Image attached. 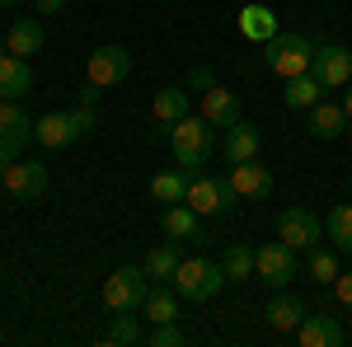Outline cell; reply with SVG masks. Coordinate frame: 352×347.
I'll use <instances>...</instances> for the list:
<instances>
[{"label":"cell","mask_w":352,"mask_h":347,"mask_svg":"<svg viewBox=\"0 0 352 347\" xmlns=\"http://www.w3.org/2000/svg\"><path fill=\"white\" fill-rule=\"evenodd\" d=\"M310 136H320V141H333V136L348 132V113H343V104H329V99H320V104L310 108Z\"/></svg>","instance_id":"obj_18"},{"label":"cell","mask_w":352,"mask_h":347,"mask_svg":"<svg viewBox=\"0 0 352 347\" xmlns=\"http://www.w3.org/2000/svg\"><path fill=\"white\" fill-rule=\"evenodd\" d=\"M14 5H19V0H0V10H14Z\"/></svg>","instance_id":"obj_37"},{"label":"cell","mask_w":352,"mask_h":347,"mask_svg":"<svg viewBox=\"0 0 352 347\" xmlns=\"http://www.w3.org/2000/svg\"><path fill=\"white\" fill-rule=\"evenodd\" d=\"M230 188L240 192V202L249 197V202H258V197H272V169L268 164H254V160H244V164H230Z\"/></svg>","instance_id":"obj_13"},{"label":"cell","mask_w":352,"mask_h":347,"mask_svg":"<svg viewBox=\"0 0 352 347\" xmlns=\"http://www.w3.org/2000/svg\"><path fill=\"white\" fill-rule=\"evenodd\" d=\"M169 150H174V164L184 169V174H197L207 155L217 150V141H212V122L207 117H179L174 127H169Z\"/></svg>","instance_id":"obj_1"},{"label":"cell","mask_w":352,"mask_h":347,"mask_svg":"<svg viewBox=\"0 0 352 347\" xmlns=\"http://www.w3.org/2000/svg\"><path fill=\"white\" fill-rule=\"evenodd\" d=\"M320 230H324V221H315V212H305V207H282L277 216V240L292 249H315Z\"/></svg>","instance_id":"obj_9"},{"label":"cell","mask_w":352,"mask_h":347,"mask_svg":"<svg viewBox=\"0 0 352 347\" xmlns=\"http://www.w3.org/2000/svg\"><path fill=\"white\" fill-rule=\"evenodd\" d=\"M263 61H268V71L277 80H296L315 66V43L305 33H272L263 43Z\"/></svg>","instance_id":"obj_2"},{"label":"cell","mask_w":352,"mask_h":347,"mask_svg":"<svg viewBox=\"0 0 352 347\" xmlns=\"http://www.w3.org/2000/svg\"><path fill=\"white\" fill-rule=\"evenodd\" d=\"M141 310H146V320H155V324L179 320V291H174V287H151Z\"/></svg>","instance_id":"obj_26"},{"label":"cell","mask_w":352,"mask_h":347,"mask_svg":"<svg viewBox=\"0 0 352 347\" xmlns=\"http://www.w3.org/2000/svg\"><path fill=\"white\" fill-rule=\"evenodd\" d=\"M226 282H230L226 267L212 263V258H184L179 272H174V291L184 295V300H212Z\"/></svg>","instance_id":"obj_3"},{"label":"cell","mask_w":352,"mask_h":347,"mask_svg":"<svg viewBox=\"0 0 352 347\" xmlns=\"http://www.w3.org/2000/svg\"><path fill=\"white\" fill-rule=\"evenodd\" d=\"M333 295H338V305L352 310V272H338V282H333Z\"/></svg>","instance_id":"obj_34"},{"label":"cell","mask_w":352,"mask_h":347,"mask_svg":"<svg viewBox=\"0 0 352 347\" xmlns=\"http://www.w3.org/2000/svg\"><path fill=\"white\" fill-rule=\"evenodd\" d=\"M338 272H343V267H338V258H333L329 249H310V277H315L320 287H333Z\"/></svg>","instance_id":"obj_30"},{"label":"cell","mask_w":352,"mask_h":347,"mask_svg":"<svg viewBox=\"0 0 352 347\" xmlns=\"http://www.w3.org/2000/svg\"><path fill=\"white\" fill-rule=\"evenodd\" d=\"M272 33H277V14H272L268 5H258V0H254V5H244V10H240V38H249V43H258V47H263Z\"/></svg>","instance_id":"obj_19"},{"label":"cell","mask_w":352,"mask_h":347,"mask_svg":"<svg viewBox=\"0 0 352 347\" xmlns=\"http://www.w3.org/2000/svg\"><path fill=\"white\" fill-rule=\"evenodd\" d=\"M132 76V52L127 47H118V43H104L99 52H89V85H99V89H113V85H122Z\"/></svg>","instance_id":"obj_7"},{"label":"cell","mask_w":352,"mask_h":347,"mask_svg":"<svg viewBox=\"0 0 352 347\" xmlns=\"http://www.w3.org/2000/svg\"><path fill=\"white\" fill-rule=\"evenodd\" d=\"M343 324L333 320V315H324V310H310L305 320H300L296 328V343L300 347H343Z\"/></svg>","instance_id":"obj_11"},{"label":"cell","mask_w":352,"mask_h":347,"mask_svg":"<svg viewBox=\"0 0 352 347\" xmlns=\"http://www.w3.org/2000/svg\"><path fill=\"white\" fill-rule=\"evenodd\" d=\"M324 235L333 240L338 254H352V202H338V207L324 216Z\"/></svg>","instance_id":"obj_25"},{"label":"cell","mask_w":352,"mask_h":347,"mask_svg":"<svg viewBox=\"0 0 352 347\" xmlns=\"http://www.w3.org/2000/svg\"><path fill=\"white\" fill-rule=\"evenodd\" d=\"M33 89V71H28V56L0 52V94L5 99H24Z\"/></svg>","instance_id":"obj_16"},{"label":"cell","mask_w":352,"mask_h":347,"mask_svg":"<svg viewBox=\"0 0 352 347\" xmlns=\"http://www.w3.org/2000/svg\"><path fill=\"white\" fill-rule=\"evenodd\" d=\"M146 291H151L146 267H113L109 282H104V305L109 310H141Z\"/></svg>","instance_id":"obj_5"},{"label":"cell","mask_w":352,"mask_h":347,"mask_svg":"<svg viewBox=\"0 0 352 347\" xmlns=\"http://www.w3.org/2000/svg\"><path fill=\"white\" fill-rule=\"evenodd\" d=\"M343 113H348V122H352V85H348V94H343Z\"/></svg>","instance_id":"obj_36"},{"label":"cell","mask_w":352,"mask_h":347,"mask_svg":"<svg viewBox=\"0 0 352 347\" xmlns=\"http://www.w3.org/2000/svg\"><path fill=\"white\" fill-rule=\"evenodd\" d=\"M221 267H226L230 282H249V277H254V249H249V244H230V249L221 254Z\"/></svg>","instance_id":"obj_29"},{"label":"cell","mask_w":352,"mask_h":347,"mask_svg":"<svg viewBox=\"0 0 352 347\" xmlns=\"http://www.w3.org/2000/svg\"><path fill=\"white\" fill-rule=\"evenodd\" d=\"M104 343H146V333H141V324H136V310H113V328L104 333Z\"/></svg>","instance_id":"obj_28"},{"label":"cell","mask_w":352,"mask_h":347,"mask_svg":"<svg viewBox=\"0 0 352 347\" xmlns=\"http://www.w3.org/2000/svg\"><path fill=\"white\" fill-rule=\"evenodd\" d=\"M305 315H310V305H305L300 295H292V291H272L268 310H263V320H268L272 333H296Z\"/></svg>","instance_id":"obj_12"},{"label":"cell","mask_w":352,"mask_h":347,"mask_svg":"<svg viewBox=\"0 0 352 347\" xmlns=\"http://www.w3.org/2000/svg\"><path fill=\"white\" fill-rule=\"evenodd\" d=\"M188 85H192V89H212V85H217V71H212V66H192Z\"/></svg>","instance_id":"obj_33"},{"label":"cell","mask_w":352,"mask_h":347,"mask_svg":"<svg viewBox=\"0 0 352 347\" xmlns=\"http://www.w3.org/2000/svg\"><path fill=\"white\" fill-rule=\"evenodd\" d=\"M188 179H192V174H184V169L155 174V179H151V192H155V202H164V207H169V202H184V197H188Z\"/></svg>","instance_id":"obj_27"},{"label":"cell","mask_w":352,"mask_h":347,"mask_svg":"<svg viewBox=\"0 0 352 347\" xmlns=\"http://www.w3.org/2000/svg\"><path fill=\"white\" fill-rule=\"evenodd\" d=\"M188 202L197 216H226L235 202H240V192L230 188V179H217V174H192L188 179Z\"/></svg>","instance_id":"obj_4"},{"label":"cell","mask_w":352,"mask_h":347,"mask_svg":"<svg viewBox=\"0 0 352 347\" xmlns=\"http://www.w3.org/2000/svg\"><path fill=\"white\" fill-rule=\"evenodd\" d=\"M71 122H76V136H89L94 127H99V104H80V108H71Z\"/></svg>","instance_id":"obj_32"},{"label":"cell","mask_w":352,"mask_h":347,"mask_svg":"<svg viewBox=\"0 0 352 347\" xmlns=\"http://www.w3.org/2000/svg\"><path fill=\"white\" fill-rule=\"evenodd\" d=\"M258 146H263V136H258V127L254 122H235V127H226V160L230 164H244V160H258Z\"/></svg>","instance_id":"obj_15"},{"label":"cell","mask_w":352,"mask_h":347,"mask_svg":"<svg viewBox=\"0 0 352 347\" xmlns=\"http://www.w3.org/2000/svg\"><path fill=\"white\" fill-rule=\"evenodd\" d=\"M179 263H184V258H179V240H164V244H155V249L146 254V263H141V267H146L151 282H174Z\"/></svg>","instance_id":"obj_22"},{"label":"cell","mask_w":352,"mask_h":347,"mask_svg":"<svg viewBox=\"0 0 352 347\" xmlns=\"http://www.w3.org/2000/svg\"><path fill=\"white\" fill-rule=\"evenodd\" d=\"M282 99H287V108H315L320 99H324V85L315 80V71H305V76H296V80H287Z\"/></svg>","instance_id":"obj_24"},{"label":"cell","mask_w":352,"mask_h":347,"mask_svg":"<svg viewBox=\"0 0 352 347\" xmlns=\"http://www.w3.org/2000/svg\"><path fill=\"white\" fill-rule=\"evenodd\" d=\"M0 183H5V192H10L14 202H33V197H43V192H47V164L14 160L5 174H0Z\"/></svg>","instance_id":"obj_8"},{"label":"cell","mask_w":352,"mask_h":347,"mask_svg":"<svg viewBox=\"0 0 352 347\" xmlns=\"http://www.w3.org/2000/svg\"><path fill=\"white\" fill-rule=\"evenodd\" d=\"M254 277H258L263 287H272V291H282V287L296 277V249L282 244V240L258 244V249H254Z\"/></svg>","instance_id":"obj_6"},{"label":"cell","mask_w":352,"mask_h":347,"mask_svg":"<svg viewBox=\"0 0 352 347\" xmlns=\"http://www.w3.org/2000/svg\"><path fill=\"white\" fill-rule=\"evenodd\" d=\"M202 117H207L212 127H235V122H240V104H235V94L221 89V85L202 89Z\"/></svg>","instance_id":"obj_17"},{"label":"cell","mask_w":352,"mask_h":347,"mask_svg":"<svg viewBox=\"0 0 352 347\" xmlns=\"http://www.w3.org/2000/svg\"><path fill=\"white\" fill-rule=\"evenodd\" d=\"M146 343H151V347H184V343H188V333L169 320V324H155V328L146 333Z\"/></svg>","instance_id":"obj_31"},{"label":"cell","mask_w":352,"mask_h":347,"mask_svg":"<svg viewBox=\"0 0 352 347\" xmlns=\"http://www.w3.org/2000/svg\"><path fill=\"white\" fill-rule=\"evenodd\" d=\"M43 19H14V28L5 33V52H14V56H33V52H43Z\"/></svg>","instance_id":"obj_20"},{"label":"cell","mask_w":352,"mask_h":347,"mask_svg":"<svg viewBox=\"0 0 352 347\" xmlns=\"http://www.w3.org/2000/svg\"><path fill=\"white\" fill-rule=\"evenodd\" d=\"M315 80L324 85V89H348L352 85V52L348 47H338V43H324V47H315Z\"/></svg>","instance_id":"obj_10"},{"label":"cell","mask_w":352,"mask_h":347,"mask_svg":"<svg viewBox=\"0 0 352 347\" xmlns=\"http://www.w3.org/2000/svg\"><path fill=\"white\" fill-rule=\"evenodd\" d=\"M151 113H155V122H160V127H174L179 117H188V89L164 85L160 94H155V104H151Z\"/></svg>","instance_id":"obj_23"},{"label":"cell","mask_w":352,"mask_h":347,"mask_svg":"<svg viewBox=\"0 0 352 347\" xmlns=\"http://www.w3.org/2000/svg\"><path fill=\"white\" fill-rule=\"evenodd\" d=\"M33 141H38V146H47V150H66V146H71V141H80V136H76L71 113H47V117H38V122H33Z\"/></svg>","instance_id":"obj_14"},{"label":"cell","mask_w":352,"mask_h":347,"mask_svg":"<svg viewBox=\"0 0 352 347\" xmlns=\"http://www.w3.org/2000/svg\"><path fill=\"white\" fill-rule=\"evenodd\" d=\"M66 10V0H38V14H61Z\"/></svg>","instance_id":"obj_35"},{"label":"cell","mask_w":352,"mask_h":347,"mask_svg":"<svg viewBox=\"0 0 352 347\" xmlns=\"http://www.w3.org/2000/svg\"><path fill=\"white\" fill-rule=\"evenodd\" d=\"M197 230H202V216L192 212L188 202H169V207H164V235H169V240H197Z\"/></svg>","instance_id":"obj_21"}]
</instances>
